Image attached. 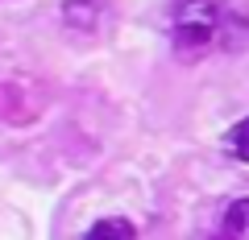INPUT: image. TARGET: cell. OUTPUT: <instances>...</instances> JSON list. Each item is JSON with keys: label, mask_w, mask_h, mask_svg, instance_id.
<instances>
[{"label": "cell", "mask_w": 249, "mask_h": 240, "mask_svg": "<svg viewBox=\"0 0 249 240\" xmlns=\"http://www.w3.org/2000/svg\"><path fill=\"white\" fill-rule=\"evenodd\" d=\"M224 9L216 0H178L170 13V37L183 58H199L212 42H220Z\"/></svg>", "instance_id": "6da1fadb"}, {"label": "cell", "mask_w": 249, "mask_h": 240, "mask_svg": "<svg viewBox=\"0 0 249 240\" xmlns=\"http://www.w3.org/2000/svg\"><path fill=\"white\" fill-rule=\"evenodd\" d=\"M62 21L79 33H91L104 21V0H62Z\"/></svg>", "instance_id": "7a4b0ae2"}, {"label": "cell", "mask_w": 249, "mask_h": 240, "mask_svg": "<svg viewBox=\"0 0 249 240\" xmlns=\"http://www.w3.org/2000/svg\"><path fill=\"white\" fill-rule=\"evenodd\" d=\"M83 240H137V228H133V220H124V215H108V220L91 224Z\"/></svg>", "instance_id": "3957f363"}, {"label": "cell", "mask_w": 249, "mask_h": 240, "mask_svg": "<svg viewBox=\"0 0 249 240\" xmlns=\"http://www.w3.org/2000/svg\"><path fill=\"white\" fill-rule=\"evenodd\" d=\"M220 236H224V240H249V199H237V203H229Z\"/></svg>", "instance_id": "277c9868"}, {"label": "cell", "mask_w": 249, "mask_h": 240, "mask_svg": "<svg viewBox=\"0 0 249 240\" xmlns=\"http://www.w3.org/2000/svg\"><path fill=\"white\" fill-rule=\"evenodd\" d=\"M229 149L237 153L241 161H249V116L241 120V125H232V128H229Z\"/></svg>", "instance_id": "5b68a950"}, {"label": "cell", "mask_w": 249, "mask_h": 240, "mask_svg": "<svg viewBox=\"0 0 249 240\" xmlns=\"http://www.w3.org/2000/svg\"><path fill=\"white\" fill-rule=\"evenodd\" d=\"M212 240H224V236H212Z\"/></svg>", "instance_id": "8992f818"}]
</instances>
